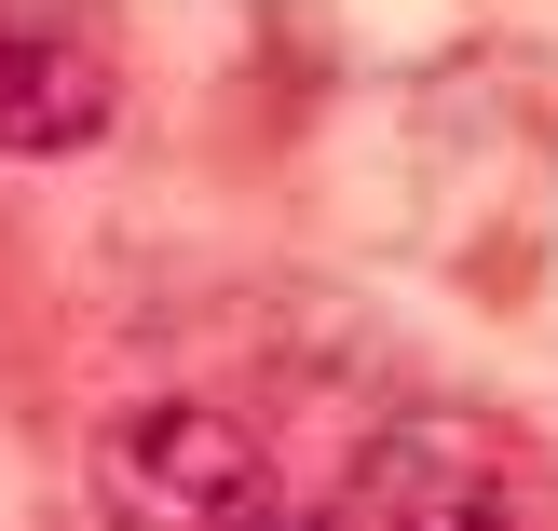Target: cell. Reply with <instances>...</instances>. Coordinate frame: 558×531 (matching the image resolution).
<instances>
[{
  "label": "cell",
  "instance_id": "cell-1",
  "mask_svg": "<svg viewBox=\"0 0 558 531\" xmlns=\"http://www.w3.org/2000/svg\"><path fill=\"white\" fill-rule=\"evenodd\" d=\"M96 505L123 531H272L287 478H272L259 423H232L205 396H150L96 436Z\"/></svg>",
  "mask_w": 558,
  "mask_h": 531
},
{
  "label": "cell",
  "instance_id": "cell-3",
  "mask_svg": "<svg viewBox=\"0 0 558 531\" xmlns=\"http://www.w3.org/2000/svg\"><path fill=\"white\" fill-rule=\"evenodd\" d=\"M109 109H123V82H109V55L82 41V27H0V150L14 164L96 150Z\"/></svg>",
  "mask_w": 558,
  "mask_h": 531
},
{
  "label": "cell",
  "instance_id": "cell-2",
  "mask_svg": "<svg viewBox=\"0 0 558 531\" xmlns=\"http://www.w3.org/2000/svg\"><path fill=\"white\" fill-rule=\"evenodd\" d=\"M354 531H545V491L490 423H396L354 478Z\"/></svg>",
  "mask_w": 558,
  "mask_h": 531
}]
</instances>
